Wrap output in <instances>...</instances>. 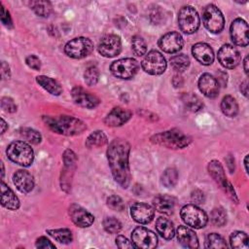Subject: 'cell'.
<instances>
[{
	"instance_id": "cell-21",
	"label": "cell",
	"mask_w": 249,
	"mask_h": 249,
	"mask_svg": "<svg viewBox=\"0 0 249 249\" xmlns=\"http://www.w3.org/2000/svg\"><path fill=\"white\" fill-rule=\"evenodd\" d=\"M131 117V112L122 107L113 108L105 117L104 123L108 126H120L125 124Z\"/></svg>"
},
{
	"instance_id": "cell-10",
	"label": "cell",
	"mask_w": 249,
	"mask_h": 249,
	"mask_svg": "<svg viewBox=\"0 0 249 249\" xmlns=\"http://www.w3.org/2000/svg\"><path fill=\"white\" fill-rule=\"evenodd\" d=\"M139 68L138 61L134 58H122L114 61L111 64V73L120 79H131L137 73Z\"/></svg>"
},
{
	"instance_id": "cell-52",
	"label": "cell",
	"mask_w": 249,
	"mask_h": 249,
	"mask_svg": "<svg viewBox=\"0 0 249 249\" xmlns=\"http://www.w3.org/2000/svg\"><path fill=\"white\" fill-rule=\"evenodd\" d=\"M217 75H218V79H216L218 81V83H220L223 87H225L227 85V80H228V75L226 72H223V71H219L217 72Z\"/></svg>"
},
{
	"instance_id": "cell-40",
	"label": "cell",
	"mask_w": 249,
	"mask_h": 249,
	"mask_svg": "<svg viewBox=\"0 0 249 249\" xmlns=\"http://www.w3.org/2000/svg\"><path fill=\"white\" fill-rule=\"evenodd\" d=\"M132 51L137 56H142L147 52V44L145 40L139 36L135 35L132 38Z\"/></svg>"
},
{
	"instance_id": "cell-54",
	"label": "cell",
	"mask_w": 249,
	"mask_h": 249,
	"mask_svg": "<svg viewBox=\"0 0 249 249\" xmlns=\"http://www.w3.org/2000/svg\"><path fill=\"white\" fill-rule=\"evenodd\" d=\"M248 83H247V81L245 80L241 85H240V90H241V92L244 94V96H247V93H248V90H247V88H248Z\"/></svg>"
},
{
	"instance_id": "cell-11",
	"label": "cell",
	"mask_w": 249,
	"mask_h": 249,
	"mask_svg": "<svg viewBox=\"0 0 249 249\" xmlns=\"http://www.w3.org/2000/svg\"><path fill=\"white\" fill-rule=\"evenodd\" d=\"M145 72L151 75L162 74L166 69V61L163 55L158 51L149 52L141 62Z\"/></svg>"
},
{
	"instance_id": "cell-6",
	"label": "cell",
	"mask_w": 249,
	"mask_h": 249,
	"mask_svg": "<svg viewBox=\"0 0 249 249\" xmlns=\"http://www.w3.org/2000/svg\"><path fill=\"white\" fill-rule=\"evenodd\" d=\"M208 172L210 174V176L214 179V181L220 186V188L236 203L238 202L235 191L233 190L231 184L227 180V177L225 175V171L224 168L222 166V164L218 161V160H211L208 163Z\"/></svg>"
},
{
	"instance_id": "cell-16",
	"label": "cell",
	"mask_w": 249,
	"mask_h": 249,
	"mask_svg": "<svg viewBox=\"0 0 249 249\" xmlns=\"http://www.w3.org/2000/svg\"><path fill=\"white\" fill-rule=\"evenodd\" d=\"M69 216L72 222L81 228H88L91 226L94 222V217L87 211L85 208L81 207L78 204H72L68 210Z\"/></svg>"
},
{
	"instance_id": "cell-12",
	"label": "cell",
	"mask_w": 249,
	"mask_h": 249,
	"mask_svg": "<svg viewBox=\"0 0 249 249\" xmlns=\"http://www.w3.org/2000/svg\"><path fill=\"white\" fill-rule=\"evenodd\" d=\"M131 239L136 248L151 249L158 245V237L156 233L144 227H137L134 229L131 233Z\"/></svg>"
},
{
	"instance_id": "cell-29",
	"label": "cell",
	"mask_w": 249,
	"mask_h": 249,
	"mask_svg": "<svg viewBox=\"0 0 249 249\" xmlns=\"http://www.w3.org/2000/svg\"><path fill=\"white\" fill-rule=\"evenodd\" d=\"M221 110L227 117L233 118L238 113V105L231 95H226L221 102Z\"/></svg>"
},
{
	"instance_id": "cell-50",
	"label": "cell",
	"mask_w": 249,
	"mask_h": 249,
	"mask_svg": "<svg viewBox=\"0 0 249 249\" xmlns=\"http://www.w3.org/2000/svg\"><path fill=\"white\" fill-rule=\"evenodd\" d=\"M192 200L195 204H200L204 201V195L200 190H195L192 193Z\"/></svg>"
},
{
	"instance_id": "cell-56",
	"label": "cell",
	"mask_w": 249,
	"mask_h": 249,
	"mask_svg": "<svg viewBox=\"0 0 249 249\" xmlns=\"http://www.w3.org/2000/svg\"><path fill=\"white\" fill-rule=\"evenodd\" d=\"M1 124H1V125H2V130H1L2 132H1V133H4V132L6 131V128H7L8 124H6V122H5L3 119H1Z\"/></svg>"
},
{
	"instance_id": "cell-13",
	"label": "cell",
	"mask_w": 249,
	"mask_h": 249,
	"mask_svg": "<svg viewBox=\"0 0 249 249\" xmlns=\"http://www.w3.org/2000/svg\"><path fill=\"white\" fill-rule=\"evenodd\" d=\"M98 52L105 57H114L122 51L121 38L115 34L104 35L98 44Z\"/></svg>"
},
{
	"instance_id": "cell-39",
	"label": "cell",
	"mask_w": 249,
	"mask_h": 249,
	"mask_svg": "<svg viewBox=\"0 0 249 249\" xmlns=\"http://www.w3.org/2000/svg\"><path fill=\"white\" fill-rule=\"evenodd\" d=\"M210 219L213 225L222 227L227 223V213L222 207L214 208L210 214Z\"/></svg>"
},
{
	"instance_id": "cell-45",
	"label": "cell",
	"mask_w": 249,
	"mask_h": 249,
	"mask_svg": "<svg viewBox=\"0 0 249 249\" xmlns=\"http://www.w3.org/2000/svg\"><path fill=\"white\" fill-rule=\"evenodd\" d=\"M1 107L4 111L9 113H15L17 111V105L11 97H3L1 100Z\"/></svg>"
},
{
	"instance_id": "cell-33",
	"label": "cell",
	"mask_w": 249,
	"mask_h": 249,
	"mask_svg": "<svg viewBox=\"0 0 249 249\" xmlns=\"http://www.w3.org/2000/svg\"><path fill=\"white\" fill-rule=\"evenodd\" d=\"M231 246L236 249L248 248V235L244 231H234L230 237Z\"/></svg>"
},
{
	"instance_id": "cell-26",
	"label": "cell",
	"mask_w": 249,
	"mask_h": 249,
	"mask_svg": "<svg viewBox=\"0 0 249 249\" xmlns=\"http://www.w3.org/2000/svg\"><path fill=\"white\" fill-rule=\"evenodd\" d=\"M153 204L159 212L170 215L175 206V198L166 195H159L154 198Z\"/></svg>"
},
{
	"instance_id": "cell-34",
	"label": "cell",
	"mask_w": 249,
	"mask_h": 249,
	"mask_svg": "<svg viewBox=\"0 0 249 249\" xmlns=\"http://www.w3.org/2000/svg\"><path fill=\"white\" fill-rule=\"evenodd\" d=\"M170 64L174 71L181 73L189 67L190 59H189L188 55H186L184 53L176 54L170 58Z\"/></svg>"
},
{
	"instance_id": "cell-17",
	"label": "cell",
	"mask_w": 249,
	"mask_h": 249,
	"mask_svg": "<svg viewBox=\"0 0 249 249\" xmlns=\"http://www.w3.org/2000/svg\"><path fill=\"white\" fill-rule=\"evenodd\" d=\"M130 215L132 219L139 224L150 223L155 215L154 208L144 202H136L130 208Z\"/></svg>"
},
{
	"instance_id": "cell-53",
	"label": "cell",
	"mask_w": 249,
	"mask_h": 249,
	"mask_svg": "<svg viewBox=\"0 0 249 249\" xmlns=\"http://www.w3.org/2000/svg\"><path fill=\"white\" fill-rule=\"evenodd\" d=\"M183 83H184V80H183V78H182L180 75H175V76L173 77V79H172V84H173V86H174L175 88L182 87Z\"/></svg>"
},
{
	"instance_id": "cell-28",
	"label": "cell",
	"mask_w": 249,
	"mask_h": 249,
	"mask_svg": "<svg viewBox=\"0 0 249 249\" xmlns=\"http://www.w3.org/2000/svg\"><path fill=\"white\" fill-rule=\"evenodd\" d=\"M156 228L158 232L160 234V236H162L165 239H171L175 234L173 223L167 218H164V217L158 218L156 222Z\"/></svg>"
},
{
	"instance_id": "cell-18",
	"label": "cell",
	"mask_w": 249,
	"mask_h": 249,
	"mask_svg": "<svg viewBox=\"0 0 249 249\" xmlns=\"http://www.w3.org/2000/svg\"><path fill=\"white\" fill-rule=\"evenodd\" d=\"M71 96L76 104L85 108L91 109L99 104V99L95 95L89 93L81 87L73 88L71 91Z\"/></svg>"
},
{
	"instance_id": "cell-31",
	"label": "cell",
	"mask_w": 249,
	"mask_h": 249,
	"mask_svg": "<svg viewBox=\"0 0 249 249\" xmlns=\"http://www.w3.org/2000/svg\"><path fill=\"white\" fill-rule=\"evenodd\" d=\"M107 143V137L101 130H96L90 133L87 140H86V146L88 148H97L102 147Z\"/></svg>"
},
{
	"instance_id": "cell-19",
	"label": "cell",
	"mask_w": 249,
	"mask_h": 249,
	"mask_svg": "<svg viewBox=\"0 0 249 249\" xmlns=\"http://www.w3.org/2000/svg\"><path fill=\"white\" fill-rule=\"evenodd\" d=\"M159 47L168 53H177L183 47V38L178 32H168L160 39Z\"/></svg>"
},
{
	"instance_id": "cell-3",
	"label": "cell",
	"mask_w": 249,
	"mask_h": 249,
	"mask_svg": "<svg viewBox=\"0 0 249 249\" xmlns=\"http://www.w3.org/2000/svg\"><path fill=\"white\" fill-rule=\"evenodd\" d=\"M151 141L169 149H183L192 142V138L180 129L172 128L153 135Z\"/></svg>"
},
{
	"instance_id": "cell-32",
	"label": "cell",
	"mask_w": 249,
	"mask_h": 249,
	"mask_svg": "<svg viewBox=\"0 0 249 249\" xmlns=\"http://www.w3.org/2000/svg\"><path fill=\"white\" fill-rule=\"evenodd\" d=\"M47 232L53 237L54 238L56 241H58L59 243H63V244H68L72 241L73 236H72V232L70 230L68 229H54V230H48Z\"/></svg>"
},
{
	"instance_id": "cell-42",
	"label": "cell",
	"mask_w": 249,
	"mask_h": 249,
	"mask_svg": "<svg viewBox=\"0 0 249 249\" xmlns=\"http://www.w3.org/2000/svg\"><path fill=\"white\" fill-rule=\"evenodd\" d=\"M103 227L109 233H118L122 229V224L115 217H106L103 221Z\"/></svg>"
},
{
	"instance_id": "cell-48",
	"label": "cell",
	"mask_w": 249,
	"mask_h": 249,
	"mask_svg": "<svg viewBox=\"0 0 249 249\" xmlns=\"http://www.w3.org/2000/svg\"><path fill=\"white\" fill-rule=\"evenodd\" d=\"M116 244L119 248L122 249H125V248H133L134 245L133 243H131L126 237H124V235H119L116 238Z\"/></svg>"
},
{
	"instance_id": "cell-15",
	"label": "cell",
	"mask_w": 249,
	"mask_h": 249,
	"mask_svg": "<svg viewBox=\"0 0 249 249\" xmlns=\"http://www.w3.org/2000/svg\"><path fill=\"white\" fill-rule=\"evenodd\" d=\"M218 60L226 68L232 69L240 62V53L231 45H224L218 52Z\"/></svg>"
},
{
	"instance_id": "cell-35",
	"label": "cell",
	"mask_w": 249,
	"mask_h": 249,
	"mask_svg": "<svg viewBox=\"0 0 249 249\" xmlns=\"http://www.w3.org/2000/svg\"><path fill=\"white\" fill-rule=\"evenodd\" d=\"M178 172L175 168H166L160 177V183L166 188H172L177 184Z\"/></svg>"
},
{
	"instance_id": "cell-38",
	"label": "cell",
	"mask_w": 249,
	"mask_h": 249,
	"mask_svg": "<svg viewBox=\"0 0 249 249\" xmlns=\"http://www.w3.org/2000/svg\"><path fill=\"white\" fill-rule=\"evenodd\" d=\"M205 247L206 248H226L227 243L220 234L212 232V233H209L205 238Z\"/></svg>"
},
{
	"instance_id": "cell-47",
	"label": "cell",
	"mask_w": 249,
	"mask_h": 249,
	"mask_svg": "<svg viewBox=\"0 0 249 249\" xmlns=\"http://www.w3.org/2000/svg\"><path fill=\"white\" fill-rule=\"evenodd\" d=\"M25 61H26V64L30 68H32L34 70H40V68H41V61H40L39 57H37L36 55H34V54L28 55L26 57Z\"/></svg>"
},
{
	"instance_id": "cell-55",
	"label": "cell",
	"mask_w": 249,
	"mask_h": 249,
	"mask_svg": "<svg viewBox=\"0 0 249 249\" xmlns=\"http://www.w3.org/2000/svg\"><path fill=\"white\" fill-rule=\"evenodd\" d=\"M243 67H244V71L245 73L248 75V56H246L244 58V61H243Z\"/></svg>"
},
{
	"instance_id": "cell-14",
	"label": "cell",
	"mask_w": 249,
	"mask_h": 249,
	"mask_svg": "<svg viewBox=\"0 0 249 249\" xmlns=\"http://www.w3.org/2000/svg\"><path fill=\"white\" fill-rule=\"evenodd\" d=\"M232 42L240 47L248 45V24L242 18H236L232 21L230 29Z\"/></svg>"
},
{
	"instance_id": "cell-20",
	"label": "cell",
	"mask_w": 249,
	"mask_h": 249,
	"mask_svg": "<svg viewBox=\"0 0 249 249\" xmlns=\"http://www.w3.org/2000/svg\"><path fill=\"white\" fill-rule=\"evenodd\" d=\"M198 89L206 97L214 98L219 93V83L215 77L205 73L198 80Z\"/></svg>"
},
{
	"instance_id": "cell-49",
	"label": "cell",
	"mask_w": 249,
	"mask_h": 249,
	"mask_svg": "<svg viewBox=\"0 0 249 249\" xmlns=\"http://www.w3.org/2000/svg\"><path fill=\"white\" fill-rule=\"evenodd\" d=\"M36 247L42 248V249H48V248H55V246L45 236H41L37 238L36 240Z\"/></svg>"
},
{
	"instance_id": "cell-8",
	"label": "cell",
	"mask_w": 249,
	"mask_h": 249,
	"mask_svg": "<svg viewBox=\"0 0 249 249\" xmlns=\"http://www.w3.org/2000/svg\"><path fill=\"white\" fill-rule=\"evenodd\" d=\"M182 220L190 227L201 229L205 227L208 221L206 213L196 204H187L183 206L180 212Z\"/></svg>"
},
{
	"instance_id": "cell-22",
	"label": "cell",
	"mask_w": 249,
	"mask_h": 249,
	"mask_svg": "<svg viewBox=\"0 0 249 249\" xmlns=\"http://www.w3.org/2000/svg\"><path fill=\"white\" fill-rule=\"evenodd\" d=\"M13 182L17 189L23 194H28L34 188L33 176L23 169H19L14 173Z\"/></svg>"
},
{
	"instance_id": "cell-25",
	"label": "cell",
	"mask_w": 249,
	"mask_h": 249,
	"mask_svg": "<svg viewBox=\"0 0 249 249\" xmlns=\"http://www.w3.org/2000/svg\"><path fill=\"white\" fill-rule=\"evenodd\" d=\"M1 204L10 210H17L19 207L18 196L3 181L1 182Z\"/></svg>"
},
{
	"instance_id": "cell-43",
	"label": "cell",
	"mask_w": 249,
	"mask_h": 249,
	"mask_svg": "<svg viewBox=\"0 0 249 249\" xmlns=\"http://www.w3.org/2000/svg\"><path fill=\"white\" fill-rule=\"evenodd\" d=\"M107 205H108V207H110L111 209L116 210V211H123L125 207L124 202L118 196H110L107 198Z\"/></svg>"
},
{
	"instance_id": "cell-9",
	"label": "cell",
	"mask_w": 249,
	"mask_h": 249,
	"mask_svg": "<svg viewBox=\"0 0 249 249\" xmlns=\"http://www.w3.org/2000/svg\"><path fill=\"white\" fill-rule=\"evenodd\" d=\"M202 21L206 29L212 33H218L222 31L225 24L222 12L213 4L207 5L203 9Z\"/></svg>"
},
{
	"instance_id": "cell-58",
	"label": "cell",
	"mask_w": 249,
	"mask_h": 249,
	"mask_svg": "<svg viewBox=\"0 0 249 249\" xmlns=\"http://www.w3.org/2000/svg\"><path fill=\"white\" fill-rule=\"evenodd\" d=\"M1 166H2V178H3V176H4V165H3V163L1 164Z\"/></svg>"
},
{
	"instance_id": "cell-37",
	"label": "cell",
	"mask_w": 249,
	"mask_h": 249,
	"mask_svg": "<svg viewBox=\"0 0 249 249\" xmlns=\"http://www.w3.org/2000/svg\"><path fill=\"white\" fill-rule=\"evenodd\" d=\"M19 134L23 139L32 144H39L42 140L41 134L37 130L30 127H21L19 129Z\"/></svg>"
},
{
	"instance_id": "cell-7",
	"label": "cell",
	"mask_w": 249,
	"mask_h": 249,
	"mask_svg": "<svg viewBox=\"0 0 249 249\" xmlns=\"http://www.w3.org/2000/svg\"><path fill=\"white\" fill-rule=\"evenodd\" d=\"M178 23L180 29L186 34L196 32L200 23L199 16L195 8L192 6H184L178 14Z\"/></svg>"
},
{
	"instance_id": "cell-30",
	"label": "cell",
	"mask_w": 249,
	"mask_h": 249,
	"mask_svg": "<svg viewBox=\"0 0 249 249\" xmlns=\"http://www.w3.org/2000/svg\"><path fill=\"white\" fill-rule=\"evenodd\" d=\"M181 100L183 101L185 107L192 112L199 111L203 107V103L200 100V98L197 95L191 92L183 93L181 96Z\"/></svg>"
},
{
	"instance_id": "cell-4",
	"label": "cell",
	"mask_w": 249,
	"mask_h": 249,
	"mask_svg": "<svg viewBox=\"0 0 249 249\" xmlns=\"http://www.w3.org/2000/svg\"><path fill=\"white\" fill-rule=\"evenodd\" d=\"M6 153L13 162L22 166H29L34 160L33 149L24 141H15L11 143Z\"/></svg>"
},
{
	"instance_id": "cell-57",
	"label": "cell",
	"mask_w": 249,
	"mask_h": 249,
	"mask_svg": "<svg viewBox=\"0 0 249 249\" xmlns=\"http://www.w3.org/2000/svg\"><path fill=\"white\" fill-rule=\"evenodd\" d=\"M247 164H248V155H247V156L245 157V159H244V165H245V170H246V172H248Z\"/></svg>"
},
{
	"instance_id": "cell-23",
	"label": "cell",
	"mask_w": 249,
	"mask_h": 249,
	"mask_svg": "<svg viewBox=\"0 0 249 249\" xmlns=\"http://www.w3.org/2000/svg\"><path fill=\"white\" fill-rule=\"evenodd\" d=\"M194 57L203 65H210L214 60V53L211 47L205 43H196L193 46Z\"/></svg>"
},
{
	"instance_id": "cell-27",
	"label": "cell",
	"mask_w": 249,
	"mask_h": 249,
	"mask_svg": "<svg viewBox=\"0 0 249 249\" xmlns=\"http://www.w3.org/2000/svg\"><path fill=\"white\" fill-rule=\"evenodd\" d=\"M36 82L44 89H46L48 92H50L53 95H59L62 92V88L60 86V84L48 76H44V75H40L36 77Z\"/></svg>"
},
{
	"instance_id": "cell-44",
	"label": "cell",
	"mask_w": 249,
	"mask_h": 249,
	"mask_svg": "<svg viewBox=\"0 0 249 249\" xmlns=\"http://www.w3.org/2000/svg\"><path fill=\"white\" fill-rule=\"evenodd\" d=\"M64 166H75V163L77 161L76 154L72 150H66L62 156Z\"/></svg>"
},
{
	"instance_id": "cell-5",
	"label": "cell",
	"mask_w": 249,
	"mask_h": 249,
	"mask_svg": "<svg viewBox=\"0 0 249 249\" xmlns=\"http://www.w3.org/2000/svg\"><path fill=\"white\" fill-rule=\"evenodd\" d=\"M93 51V43L86 37H77L70 40L64 48L65 53L72 58L80 59L88 56Z\"/></svg>"
},
{
	"instance_id": "cell-36",
	"label": "cell",
	"mask_w": 249,
	"mask_h": 249,
	"mask_svg": "<svg viewBox=\"0 0 249 249\" xmlns=\"http://www.w3.org/2000/svg\"><path fill=\"white\" fill-rule=\"evenodd\" d=\"M30 7L40 17H48L52 11V5L48 1H32Z\"/></svg>"
},
{
	"instance_id": "cell-51",
	"label": "cell",
	"mask_w": 249,
	"mask_h": 249,
	"mask_svg": "<svg viewBox=\"0 0 249 249\" xmlns=\"http://www.w3.org/2000/svg\"><path fill=\"white\" fill-rule=\"evenodd\" d=\"M1 75H2L3 79H9L10 78V67L5 61H2Z\"/></svg>"
},
{
	"instance_id": "cell-2",
	"label": "cell",
	"mask_w": 249,
	"mask_h": 249,
	"mask_svg": "<svg viewBox=\"0 0 249 249\" xmlns=\"http://www.w3.org/2000/svg\"><path fill=\"white\" fill-rule=\"evenodd\" d=\"M43 121L51 130L62 135H77L87 129L83 121L70 116H47L43 117Z\"/></svg>"
},
{
	"instance_id": "cell-1",
	"label": "cell",
	"mask_w": 249,
	"mask_h": 249,
	"mask_svg": "<svg viewBox=\"0 0 249 249\" xmlns=\"http://www.w3.org/2000/svg\"><path fill=\"white\" fill-rule=\"evenodd\" d=\"M129 143L121 138L114 139L107 150V159L115 181L123 188H127L130 182L128 156Z\"/></svg>"
},
{
	"instance_id": "cell-24",
	"label": "cell",
	"mask_w": 249,
	"mask_h": 249,
	"mask_svg": "<svg viewBox=\"0 0 249 249\" xmlns=\"http://www.w3.org/2000/svg\"><path fill=\"white\" fill-rule=\"evenodd\" d=\"M177 239L184 247L187 248H197L198 245V239L194 231L191 229L185 227V226H179L176 231Z\"/></svg>"
},
{
	"instance_id": "cell-41",
	"label": "cell",
	"mask_w": 249,
	"mask_h": 249,
	"mask_svg": "<svg viewBox=\"0 0 249 249\" xmlns=\"http://www.w3.org/2000/svg\"><path fill=\"white\" fill-rule=\"evenodd\" d=\"M98 78H99V71L96 66L91 65L86 69L84 73V79L88 86L96 85V83L98 82Z\"/></svg>"
},
{
	"instance_id": "cell-46",
	"label": "cell",
	"mask_w": 249,
	"mask_h": 249,
	"mask_svg": "<svg viewBox=\"0 0 249 249\" xmlns=\"http://www.w3.org/2000/svg\"><path fill=\"white\" fill-rule=\"evenodd\" d=\"M0 6H1V21H2V23L8 28H12L13 22H12V18L10 17L9 12L3 7L2 4H0Z\"/></svg>"
}]
</instances>
